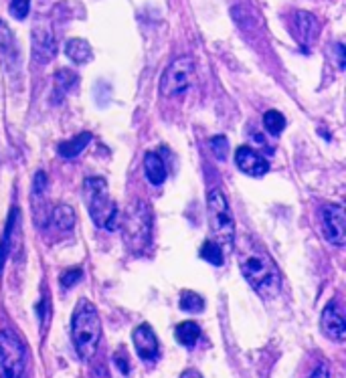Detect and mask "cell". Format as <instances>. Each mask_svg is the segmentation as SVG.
I'll list each match as a JSON object with an SVG mask.
<instances>
[{
  "label": "cell",
  "mask_w": 346,
  "mask_h": 378,
  "mask_svg": "<svg viewBox=\"0 0 346 378\" xmlns=\"http://www.w3.org/2000/svg\"><path fill=\"white\" fill-rule=\"evenodd\" d=\"M296 27H298V39L302 41L304 47L312 45L318 36V21H316L314 14L306 12V10H300L296 14Z\"/></svg>",
  "instance_id": "5bb4252c"
},
{
  "label": "cell",
  "mask_w": 346,
  "mask_h": 378,
  "mask_svg": "<svg viewBox=\"0 0 346 378\" xmlns=\"http://www.w3.org/2000/svg\"><path fill=\"white\" fill-rule=\"evenodd\" d=\"M124 235L134 253L148 249L152 241V211L142 198L134 200L128 207L126 217H124Z\"/></svg>",
  "instance_id": "277c9868"
},
{
  "label": "cell",
  "mask_w": 346,
  "mask_h": 378,
  "mask_svg": "<svg viewBox=\"0 0 346 378\" xmlns=\"http://www.w3.org/2000/svg\"><path fill=\"white\" fill-rule=\"evenodd\" d=\"M0 61L10 73H17L21 67V51L17 39L4 21H0Z\"/></svg>",
  "instance_id": "8fae6325"
},
{
  "label": "cell",
  "mask_w": 346,
  "mask_h": 378,
  "mask_svg": "<svg viewBox=\"0 0 346 378\" xmlns=\"http://www.w3.org/2000/svg\"><path fill=\"white\" fill-rule=\"evenodd\" d=\"M205 261H209L211 265H217L221 267L223 265V253H221V245L215 243V241H205V245L201 247V253H199Z\"/></svg>",
  "instance_id": "cb8c5ba5"
},
{
  "label": "cell",
  "mask_w": 346,
  "mask_h": 378,
  "mask_svg": "<svg viewBox=\"0 0 346 378\" xmlns=\"http://www.w3.org/2000/svg\"><path fill=\"white\" fill-rule=\"evenodd\" d=\"M194 63L190 57H179L166 67L162 79H160V92L166 97H179L183 95L190 85Z\"/></svg>",
  "instance_id": "52a82bcc"
},
{
  "label": "cell",
  "mask_w": 346,
  "mask_h": 378,
  "mask_svg": "<svg viewBox=\"0 0 346 378\" xmlns=\"http://www.w3.org/2000/svg\"><path fill=\"white\" fill-rule=\"evenodd\" d=\"M237 261H239V269H241L243 277L250 282V285L261 297L269 300L280 293L282 275L278 271V265L250 237H245L237 243Z\"/></svg>",
  "instance_id": "6da1fadb"
},
{
  "label": "cell",
  "mask_w": 346,
  "mask_h": 378,
  "mask_svg": "<svg viewBox=\"0 0 346 378\" xmlns=\"http://www.w3.org/2000/svg\"><path fill=\"white\" fill-rule=\"evenodd\" d=\"M114 360H116L118 368H120L124 375H128V372H130V364H128V358H126V354H124V352H116Z\"/></svg>",
  "instance_id": "f1b7e54d"
},
{
  "label": "cell",
  "mask_w": 346,
  "mask_h": 378,
  "mask_svg": "<svg viewBox=\"0 0 346 378\" xmlns=\"http://www.w3.org/2000/svg\"><path fill=\"white\" fill-rule=\"evenodd\" d=\"M211 150H213V154L219 158V160H225L227 154H229V142H227V138L225 136L211 138Z\"/></svg>",
  "instance_id": "484cf974"
},
{
  "label": "cell",
  "mask_w": 346,
  "mask_h": 378,
  "mask_svg": "<svg viewBox=\"0 0 346 378\" xmlns=\"http://www.w3.org/2000/svg\"><path fill=\"white\" fill-rule=\"evenodd\" d=\"M174 336H176L179 344H183L185 348H194L201 338V326L196 322H183L176 326Z\"/></svg>",
  "instance_id": "ac0fdd59"
},
{
  "label": "cell",
  "mask_w": 346,
  "mask_h": 378,
  "mask_svg": "<svg viewBox=\"0 0 346 378\" xmlns=\"http://www.w3.org/2000/svg\"><path fill=\"white\" fill-rule=\"evenodd\" d=\"M57 55L55 34L45 23H34L32 27V57L41 65H47Z\"/></svg>",
  "instance_id": "9c48e42d"
},
{
  "label": "cell",
  "mask_w": 346,
  "mask_h": 378,
  "mask_svg": "<svg viewBox=\"0 0 346 378\" xmlns=\"http://www.w3.org/2000/svg\"><path fill=\"white\" fill-rule=\"evenodd\" d=\"M85 200H88V209H90V215L97 227H105L110 231L118 229V207L116 202L112 200L110 196V190H108V182L103 178H88L85 185Z\"/></svg>",
  "instance_id": "3957f363"
},
{
  "label": "cell",
  "mask_w": 346,
  "mask_h": 378,
  "mask_svg": "<svg viewBox=\"0 0 346 378\" xmlns=\"http://www.w3.org/2000/svg\"><path fill=\"white\" fill-rule=\"evenodd\" d=\"M71 338L81 360H92L101 342V319L95 306L81 300L71 319Z\"/></svg>",
  "instance_id": "7a4b0ae2"
},
{
  "label": "cell",
  "mask_w": 346,
  "mask_h": 378,
  "mask_svg": "<svg viewBox=\"0 0 346 378\" xmlns=\"http://www.w3.org/2000/svg\"><path fill=\"white\" fill-rule=\"evenodd\" d=\"M31 10V0H10V14L17 21H25Z\"/></svg>",
  "instance_id": "d4e9b609"
},
{
  "label": "cell",
  "mask_w": 346,
  "mask_h": 378,
  "mask_svg": "<svg viewBox=\"0 0 346 378\" xmlns=\"http://www.w3.org/2000/svg\"><path fill=\"white\" fill-rule=\"evenodd\" d=\"M27 348L10 328L0 330V378H25Z\"/></svg>",
  "instance_id": "8992f818"
},
{
  "label": "cell",
  "mask_w": 346,
  "mask_h": 378,
  "mask_svg": "<svg viewBox=\"0 0 346 378\" xmlns=\"http://www.w3.org/2000/svg\"><path fill=\"white\" fill-rule=\"evenodd\" d=\"M51 221L59 231H71L75 227V211L69 204H57L51 211Z\"/></svg>",
  "instance_id": "d6986e66"
},
{
  "label": "cell",
  "mask_w": 346,
  "mask_h": 378,
  "mask_svg": "<svg viewBox=\"0 0 346 378\" xmlns=\"http://www.w3.org/2000/svg\"><path fill=\"white\" fill-rule=\"evenodd\" d=\"M320 328L322 332L334 340V342H345L346 338V319L340 306L336 302H330L324 312H322V317H320Z\"/></svg>",
  "instance_id": "30bf717a"
},
{
  "label": "cell",
  "mask_w": 346,
  "mask_h": 378,
  "mask_svg": "<svg viewBox=\"0 0 346 378\" xmlns=\"http://www.w3.org/2000/svg\"><path fill=\"white\" fill-rule=\"evenodd\" d=\"M181 310L189 314H199L205 310V300L194 291H183L181 293Z\"/></svg>",
  "instance_id": "44dd1931"
},
{
  "label": "cell",
  "mask_w": 346,
  "mask_h": 378,
  "mask_svg": "<svg viewBox=\"0 0 346 378\" xmlns=\"http://www.w3.org/2000/svg\"><path fill=\"white\" fill-rule=\"evenodd\" d=\"M144 172H146L148 182L154 185V187L164 185V180H166V166H164L162 158L158 156L156 152H148L144 156Z\"/></svg>",
  "instance_id": "2e32d148"
},
{
  "label": "cell",
  "mask_w": 346,
  "mask_h": 378,
  "mask_svg": "<svg viewBox=\"0 0 346 378\" xmlns=\"http://www.w3.org/2000/svg\"><path fill=\"white\" fill-rule=\"evenodd\" d=\"M90 142H92V134H90V132H83V134H79V136L73 138V140L61 142V144L57 146V152H59V156L65 158V160H71V158L79 156V154L90 146Z\"/></svg>",
  "instance_id": "e0dca14e"
},
{
  "label": "cell",
  "mask_w": 346,
  "mask_h": 378,
  "mask_svg": "<svg viewBox=\"0 0 346 378\" xmlns=\"http://www.w3.org/2000/svg\"><path fill=\"white\" fill-rule=\"evenodd\" d=\"M65 55L77 65L88 63L92 61L94 57V51H92V45L83 39H69L65 43Z\"/></svg>",
  "instance_id": "9a60e30c"
},
{
  "label": "cell",
  "mask_w": 346,
  "mask_h": 378,
  "mask_svg": "<svg viewBox=\"0 0 346 378\" xmlns=\"http://www.w3.org/2000/svg\"><path fill=\"white\" fill-rule=\"evenodd\" d=\"M37 314H39L41 322H43V330H47V326H49V314H51V308H49V297H47V293H45V297L39 302V306H37Z\"/></svg>",
  "instance_id": "83f0119b"
},
{
  "label": "cell",
  "mask_w": 346,
  "mask_h": 378,
  "mask_svg": "<svg viewBox=\"0 0 346 378\" xmlns=\"http://www.w3.org/2000/svg\"><path fill=\"white\" fill-rule=\"evenodd\" d=\"M324 235L332 245L343 247L346 243V215L340 204H326L322 209Z\"/></svg>",
  "instance_id": "ba28073f"
},
{
  "label": "cell",
  "mask_w": 346,
  "mask_h": 378,
  "mask_svg": "<svg viewBox=\"0 0 346 378\" xmlns=\"http://www.w3.org/2000/svg\"><path fill=\"white\" fill-rule=\"evenodd\" d=\"M17 219H19V209H12L10 211V217L6 222V229H4V235H2V241H0V271L4 267V261L8 257V249H10V241H12V231L17 227Z\"/></svg>",
  "instance_id": "ffe728a7"
},
{
  "label": "cell",
  "mask_w": 346,
  "mask_h": 378,
  "mask_svg": "<svg viewBox=\"0 0 346 378\" xmlns=\"http://www.w3.org/2000/svg\"><path fill=\"white\" fill-rule=\"evenodd\" d=\"M235 162H237L239 170L245 172V174H250V176H263L269 170L267 160L261 156V154H257L255 150H252L250 146H239L237 148Z\"/></svg>",
  "instance_id": "4fadbf2b"
},
{
  "label": "cell",
  "mask_w": 346,
  "mask_h": 378,
  "mask_svg": "<svg viewBox=\"0 0 346 378\" xmlns=\"http://www.w3.org/2000/svg\"><path fill=\"white\" fill-rule=\"evenodd\" d=\"M263 127L272 134V136H280L285 127V118H283L280 112L276 109H269L263 114Z\"/></svg>",
  "instance_id": "603a6c76"
},
{
  "label": "cell",
  "mask_w": 346,
  "mask_h": 378,
  "mask_svg": "<svg viewBox=\"0 0 346 378\" xmlns=\"http://www.w3.org/2000/svg\"><path fill=\"white\" fill-rule=\"evenodd\" d=\"M207 215H209V229L215 239L223 247H231L235 239V221L229 209V202L223 190L215 189L207 196Z\"/></svg>",
  "instance_id": "5b68a950"
},
{
  "label": "cell",
  "mask_w": 346,
  "mask_h": 378,
  "mask_svg": "<svg viewBox=\"0 0 346 378\" xmlns=\"http://www.w3.org/2000/svg\"><path fill=\"white\" fill-rule=\"evenodd\" d=\"M132 340H134V346H136V352L142 360L146 362H154L160 354V344H158L156 334L154 330L148 326V324H142L138 326L134 332H132Z\"/></svg>",
  "instance_id": "7c38bea8"
},
{
  "label": "cell",
  "mask_w": 346,
  "mask_h": 378,
  "mask_svg": "<svg viewBox=\"0 0 346 378\" xmlns=\"http://www.w3.org/2000/svg\"><path fill=\"white\" fill-rule=\"evenodd\" d=\"M81 277H83V271L81 269H69V271H65L63 275H61V285H63L65 289H69V287L79 284Z\"/></svg>",
  "instance_id": "4316f807"
},
{
  "label": "cell",
  "mask_w": 346,
  "mask_h": 378,
  "mask_svg": "<svg viewBox=\"0 0 346 378\" xmlns=\"http://www.w3.org/2000/svg\"><path fill=\"white\" fill-rule=\"evenodd\" d=\"M308 378H330V370H328V366H326V364H320V366H318V368H316L314 372H312Z\"/></svg>",
  "instance_id": "f546056e"
},
{
  "label": "cell",
  "mask_w": 346,
  "mask_h": 378,
  "mask_svg": "<svg viewBox=\"0 0 346 378\" xmlns=\"http://www.w3.org/2000/svg\"><path fill=\"white\" fill-rule=\"evenodd\" d=\"M336 51H338V65H340V69H345V45L338 43L336 45Z\"/></svg>",
  "instance_id": "4dcf8cb0"
},
{
  "label": "cell",
  "mask_w": 346,
  "mask_h": 378,
  "mask_svg": "<svg viewBox=\"0 0 346 378\" xmlns=\"http://www.w3.org/2000/svg\"><path fill=\"white\" fill-rule=\"evenodd\" d=\"M77 73H73V71H69V69H59L57 73H55V87H57V92H61V94H69L75 85H77Z\"/></svg>",
  "instance_id": "7402d4cb"
},
{
  "label": "cell",
  "mask_w": 346,
  "mask_h": 378,
  "mask_svg": "<svg viewBox=\"0 0 346 378\" xmlns=\"http://www.w3.org/2000/svg\"><path fill=\"white\" fill-rule=\"evenodd\" d=\"M181 378H203V377H201V375H199L196 370H185V372H183V377H181Z\"/></svg>",
  "instance_id": "1f68e13d"
}]
</instances>
